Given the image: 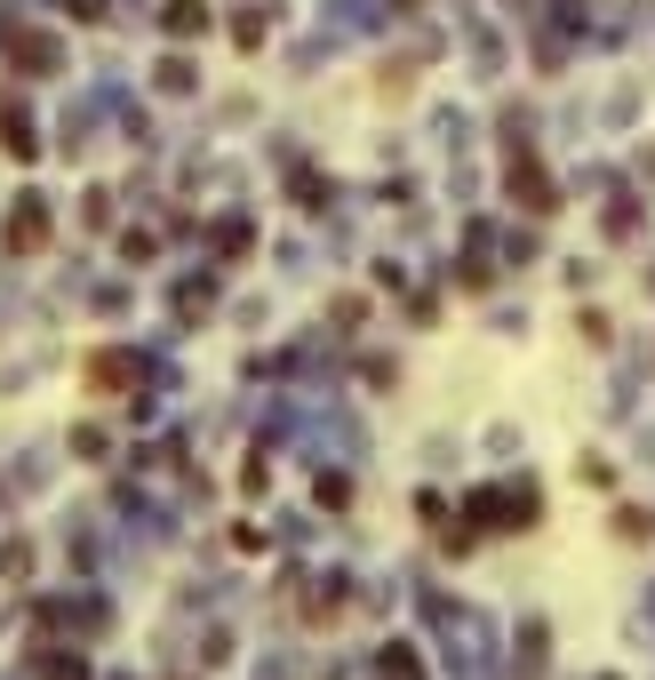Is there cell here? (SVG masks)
Here are the masks:
<instances>
[{
  "instance_id": "1",
  "label": "cell",
  "mask_w": 655,
  "mask_h": 680,
  "mask_svg": "<svg viewBox=\"0 0 655 680\" xmlns=\"http://www.w3.org/2000/svg\"><path fill=\"white\" fill-rule=\"evenodd\" d=\"M41 241H49V200H32V192H24V200H17V217H9V249L32 257Z\"/></svg>"
},
{
  "instance_id": "2",
  "label": "cell",
  "mask_w": 655,
  "mask_h": 680,
  "mask_svg": "<svg viewBox=\"0 0 655 680\" xmlns=\"http://www.w3.org/2000/svg\"><path fill=\"white\" fill-rule=\"evenodd\" d=\"M136 385V360L128 353H88V393H120Z\"/></svg>"
},
{
  "instance_id": "3",
  "label": "cell",
  "mask_w": 655,
  "mask_h": 680,
  "mask_svg": "<svg viewBox=\"0 0 655 680\" xmlns=\"http://www.w3.org/2000/svg\"><path fill=\"white\" fill-rule=\"evenodd\" d=\"M17 64H32V73H49V64H56V41H49V32H24V41H17Z\"/></svg>"
},
{
  "instance_id": "4",
  "label": "cell",
  "mask_w": 655,
  "mask_h": 680,
  "mask_svg": "<svg viewBox=\"0 0 655 680\" xmlns=\"http://www.w3.org/2000/svg\"><path fill=\"white\" fill-rule=\"evenodd\" d=\"M0 145H9L17 160H32L41 145H32V128H24V113H0Z\"/></svg>"
},
{
  "instance_id": "5",
  "label": "cell",
  "mask_w": 655,
  "mask_h": 680,
  "mask_svg": "<svg viewBox=\"0 0 655 680\" xmlns=\"http://www.w3.org/2000/svg\"><path fill=\"white\" fill-rule=\"evenodd\" d=\"M200 24H209L200 0H168V32H200Z\"/></svg>"
},
{
  "instance_id": "6",
  "label": "cell",
  "mask_w": 655,
  "mask_h": 680,
  "mask_svg": "<svg viewBox=\"0 0 655 680\" xmlns=\"http://www.w3.org/2000/svg\"><path fill=\"white\" fill-rule=\"evenodd\" d=\"M49 680H88V672H81V665H56V672H49Z\"/></svg>"
}]
</instances>
